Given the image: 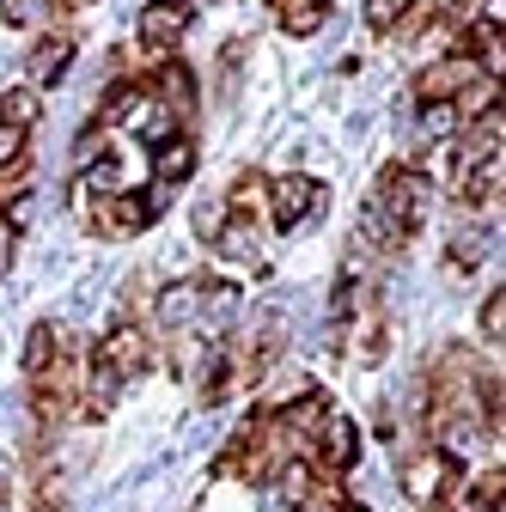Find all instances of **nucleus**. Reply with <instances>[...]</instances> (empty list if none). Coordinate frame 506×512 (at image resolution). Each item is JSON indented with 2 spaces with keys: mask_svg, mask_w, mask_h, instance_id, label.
I'll use <instances>...</instances> for the list:
<instances>
[{
  "mask_svg": "<svg viewBox=\"0 0 506 512\" xmlns=\"http://www.w3.org/2000/svg\"><path fill=\"white\" fill-rule=\"evenodd\" d=\"M427 208H433V183H427L415 165H397V171H385V183H378V196H372V214L385 220V232H391L397 244H403L409 232H421Z\"/></svg>",
  "mask_w": 506,
  "mask_h": 512,
  "instance_id": "obj_1",
  "label": "nucleus"
},
{
  "mask_svg": "<svg viewBox=\"0 0 506 512\" xmlns=\"http://www.w3.org/2000/svg\"><path fill=\"white\" fill-rule=\"evenodd\" d=\"M403 494L427 512H439V500L458 494V458L446 452V445H421V452L403 458Z\"/></svg>",
  "mask_w": 506,
  "mask_h": 512,
  "instance_id": "obj_2",
  "label": "nucleus"
},
{
  "mask_svg": "<svg viewBox=\"0 0 506 512\" xmlns=\"http://www.w3.org/2000/svg\"><path fill=\"white\" fill-rule=\"evenodd\" d=\"M305 452H311V464H318L324 476H348L354 470V458H360V427L348 421V415H324V427L305 439Z\"/></svg>",
  "mask_w": 506,
  "mask_h": 512,
  "instance_id": "obj_3",
  "label": "nucleus"
},
{
  "mask_svg": "<svg viewBox=\"0 0 506 512\" xmlns=\"http://www.w3.org/2000/svg\"><path fill=\"white\" fill-rule=\"evenodd\" d=\"M98 360H104L116 378H141V372L153 366V342H147L141 324H116V330L98 342Z\"/></svg>",
  "mask_w": 506,
  "mask_h": 512,
  "instance_id": "obj_4",
  "label": "nucleus"
},
{
  "mask_svg": "<svg viewBox=\"0 0 506 512\" xmlns=\"http://www.w3.org/2000/svg\"><path fill=\"white\" fill-rule=\"evenodd\" d=\"M470 80H488V74L476 68V61H470L464 49H458L452 61H433V68H427V74L415 80V92H421V104H452V98H458V92H464Z\"/></svg>",
  "mask_w": 506,
  "mask_h": 512,
  "instance_id": "obj_5",
  "label": "nucleus"
},
{
  "mask_svg": "<svg viewBox=\"0 0 506 512\" xmlns=\"http://www.w3.org/2000/svg\"><path fill=\"white\" fill-rule=\"evenodd\" d=\"M269 202H275V226H281V232H293V226H305L311 214L324 208V189L311 183V177H299V171H293V177H281V183L269 189Z\"/></svg>",
  "mask_w": 506,
  "mask_h": 512,
  "instance_id": "obj_6",
  "label": "nucleus"
},
{
  "mask_svg": "<svg viewBox=\"0 0 506 512\" xmlns=\"http://www.w3.org/2000/svg\"><path fill=\"white\" fill-rule=\"evenodd\" d=\"M189 25H196V0H153L141 13V43L147 49H171Z\"/></svg>",
  "mask_w": 506,
  "mask_h": 512,
  "instance_id": "obj_7",
  "label": "nucleus"
},
{
  "mask_svg": "<svg viewBox=\"0 0 506 512\" xmlns=\"http://www.w3.org/2000/svg\"><path fill=\"white\" fill-rule=\"evenodd\" d=\"M153 324L159 330H196L202 324V281H171L159 299H153Z\"/></svg>",
  "mask_w": 506,
  "mask_h": 512,
  "instance_id": "obj_8",
  "label": "nucleus"
},
{
  "mask_svg": "<svg viewBox=\"0 0 506 512\" xmlns=\"http://www.w3.org/2000/svg\"><path fill=\"white\" fill-rule=\"evenodd\" d=\"M214 250L232 256V263H257V256H263V244H257V220H250V214H226V220L214 226Z\"/></svg>",
  "mask_w": 506,
  "mask_h": 512,
  "instance_id": "obj_9",
  "label": "nucleus"
},
{
  "mask_svg": "<svg viewBox=\"0 0 506 512\" xmlns=\"http://www.w3.org/2000/svg\"><path fill=\"white\" fill-rule=\"evenodd\" d=\"M189 171H196V141H189V135H165L153 147V177L159 183H183Z\"/></svg>",
  "mask_w": 506,
  "mask_h": 512,
  "instance_id": "obj_10",
  "label": "nucleus"
},
{
  "mask_svg": "<svg viewBox=\"0 0 506 512\" xmlns=\"http://www.w3.org/2000/svg\"><path fill=\"white\" fill-rule=\"evenodd\" d=\"M61 360V330L55 324H31V336H25V372L37 378V372H49Z\"/></svg>",
  "mask_w": 506,
  "mask_h": 512,
  "instance_id": "obj_11",
  "label": "nucleus"
},
{
  "mask_svg": "<svg viewBox=\"0 0 506 512\" xmlns=\"http://www.w3.org/2000/svg\"><path fill=\"white\" fill-rule=\"evenodd\" d=\"M68 61H74V43H68V37H49V43L31 55V80H37V86H49L61 68H68Z\"/></svg>",
  "mask_w": 506,
  "mask_h": 512,
  "instance_id": "obj_12",
  "label": "nucleus"
},
{
  "mask_svg": "<svg viewBox=\"0 0 506 512\" xmlns=\"http://www.w3.org/2000/svg\"><path fill=\"white\" fill-rule=\"evenodd\" d=\"M159 104L165 110H189V104H196V80H189V68H177V61H171V68L159 74Z\"/></svg>",
  "mask_w": 506,
  "mask_h": 512,
  "instance_id": "obj_13",
  "label": "nucleus"
},
{
  "mask_svg": "<svg viewBox=\"0 0 506 512\" xmlns=\"http://www.w3.org/2000/svg\"><path fill=\"white\" fill-rule=\"evenodd\" d=\"M37 110H43L37 92H7V98H0V128H19V135H25V128L37 122Z\"/></svg>",
  "mask_w": 506,
  "mask_h": 512,
  "instance_id": "obj_14",
  "label": "nucleus"
},
{
  "mask_svg": "<svg viewBox=\"0 0 506 512\" xmlns=\"http://www.w3.org/2000/svg\"><path fill=\"white\" fill-rule=\"evenodd\" d=\"M324 13H330V7H318V0H281V25H287L293 37H311V31L324 25Z\"/></svg>",
  "mask_w": 506,
  "mask_h": 512,
  "instance_id": "obj_15",
  "label": "nucleus"
},
{
  "mask_svg": "<svg viewBox=\"0 0 506 512\" xmlns=\"http://www.w3.org/2000/svg\"><path fill=\"white\" fill-rule=\"evenodd\" d=\"M55 13V0H0V25H37Z\"/></svg>",
  "mask_w": 506,
  "mask_h": 512,
  "instance_id": "obj_16",
  "label": "nucleus"
},
{
  "mask_svg": "<svg viewBox=\"0 0 506 512\" xmlns=\"http://www.w3.org/2000/svg\"><path fill=\"white\" fill-rule=\"evenodd\" d=\"M415 7V0H366V25L372 31H397V19Z\"/></svg>",
  "mask_w": 506,
  "mask_h": 512,
  "instance_id": "obj_17",
  "label": "nucleus"
},
{
  "mask_svg": "<svg viewBox=\"0 0 506 512\" xmlns=\"http://www.w3.org/2000/svg\"><path fill=\"white\" fill-rule=\"evenodd\" d=\"M452 128H458L452 104H421V141H439V135H452Z\"/></svg>",
  "mask_w": 506,
  "mask_h": 512,
  "instance_id": "obj_18",
  "label": "nucleus"
},
{
  "mask_svg": "<svg viewBox=\"0 0 506 512\" xmlns=\"http://www.w3.org/2000/svg\"><path fill=\"white\" fill-rule=\"evenodd\" d=\"M500 330H506V293H500V287H494V299H488V305H482V336H488V342H494V348H500Z\"/></svg>",
  "mask_w": 506,
  "mask_h": 512,
  "instance_id": "obj_19",
  "label": "nucleus"
},
{
  "mask_svg": "<svg viewBox=\"0 0 506 512\" xmlns=\"http://www.w3.org/2000/svg\"><path fill=\"white\" fill-rule=\"evenodd\" d=\"M13 250H19V226L0 214V275H7V263H13Z\"/></svg>",
  "mask_w": 506,
  "mask_h": 512,
  "instance_id": "obj_20",
  "label": "nucleus"
}]
</instances>
